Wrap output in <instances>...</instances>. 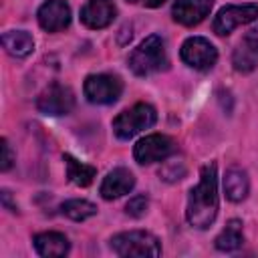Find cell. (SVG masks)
<instances>
[{
  "instance_id": "8fae6325",
  "label": "cell",
  "mask_w": 258,
  "mask_h": 258,
  "mask_svg": "<svg viewBox=\"0 0 258 258\" xmlns=\"http://www.w3.org/2000/svg\"><path fill=\"white\" fill-rule=\"evenodd\" d=\"M117 14V8L113 4V0H89L83 8H81V22L87 28H105L113 22Z\"/></svg>"
},
{
  "instance_id": "44dd1931",
  "label": "cell",
  "mask_w": 258,
  "mask_h": 258,
  "mask_svg": "<svg viewBox=\"0 0 258 258\" xmlns=\"http://www.w3.org/2000/svg\"><path fill=\"white\" fill-rule=\"evenodd\" d=\"M256 64V56L246 48V46H240L234 50V67L236 71H242V73H248L252 71Z\"/></svg>"
},
{
  "instance_id": "4fadbf2b",
  "label": "cell",
  "mask_w": 258,
  "mask_h": 258,
  "mask_svg": "<svg viewBox=\"0 0 258 258\" xmlns=\"http://www.w3.org/2000/svg\"><path fill=\"white\" fill-rule=\"evenodd\" d=\"M133 185H135L133 173L129 169H125V167H115L113 171L107 173V177L103 179L99 191H101V196L105 200H117V198L129 194L133 189Z\"/></svg>"
},
{
  "instance_id": "2e32d148",
  "label": "cell",
  "mask_w": 258,
  "mask_h": 258,
  "mask_svg": "<svg viewBox=\"0 0 258 258\" xmlns=\"http://www.w3.org/2000/svg\"><path fill=\"white\" fill-rule=\"evenodd\" d=\"M248 189H250V181H248V175H246L244 169L232 167V169L226 171V175H224V194L230 202H242L248 196Z\"/></svg>"
},
{
  "instance_id": "d4e9b609",
  "label": "cell",
  "mask_w": 258,
  "mask_h": 258,
  "mask_svg": "<svg viewBox=\"0 0 258 258\" xmlns=\"http://www.w3.org/2000/svg\"><path fill=\"white\" fill-rule=\"evenodd\" d=\"M165 0H143V4L145 6H149V8H157V6H161Z\"/></svg>"
},
{
  "instance_id": "7a4b0ae2",
  "label": "cell",
  "mask_w": 258,
  "mask_h": 258,
  "mask_svg": "<svg viewBox=\"0 0 258 258\" xmlns=\"http://www.w3.org/2000/svg\"><path fill=\"white\" fill-rule=\"evenodd\" d=\"M167 50H165V42L159 34H151L147 36L131 54H129V69L139 75H151L157 71L167 69Z\"/></svg>"
},
{
  "instance_id": "3957f363",
  "label": "cell",
  "mask_w": 258,
  "mask_h": 258,
  "mask_svg": "<svg viewBox=\"0 0 258 258\" xmlns=\"http://www.w3.org/2000/svg\"><path fill=\"white\" fill-rule=\"evenodd\" d=\"M111 248L115 254L129 258V256H139V258H155L161 254L159 240L145 230H131V232H121L113 236Z\"/></svg>"
},
{
  "instance_id": "9c48e42d",
  "label": "cell",
  "mask_w": 258,
  "mask_h": 258,
  "mask_svg": "<svg viewBox=\"0 0 258 258\" xmlns=\"http://www.w3.org/2000/svg\"><path fill=\"white\" fill-rule=\"evenodd\" d=\"M36 107L44 115H52V117L67 115L75 107V95L69 87H64L60 83H52L38 95Z\"/></svg>"
},
{
  "instance_id": "484cf974",
  "label": "cell",
  "mask_w": 258,
  "mask_h": 258,
  "mask_svg": "<svg viewBox=\"0 0 258 258\" xmlns=\"http://www.w3.org/2000/svg\"><path fill=\"white\" fill-rule=\"evenodd\" d=\"M127 2H139V0H127ZM141 2H143V0H141Z\"/></svg>"
},
{
  "instance_id": "8992f818",
  "label": "cell",
  "mask_w": 258,
  "mask_h": 258,
  "mask_svg": "<svg viewBox=\"0 0 258 258\" xmlns=\"http://www.w3.org/2000/svg\"><path fill=\"white\" fill-rule=\"evenodd\" d=\"M173 151H175V141L171 137H167V135H161V133L147 135V137L139 139L135 143V147H133L135 161L141 163V165L167 159Z\"/></svg>"
},
{
  "instance_id": "6da1fadb",
  "label": "cell",
  "mask_w": 258,
  "mask_h": 258,
  "mask_svg": "<svg viewBox=\"0 0 258 258\" xmlns=\"http://www.w3.org/2000/svg\"><path fill=\"white\" fill-rule=\"evenodd\" d=\"M218 214V173L216 165L208 163L200 171V183L189 191L185 218L189 226L204 230L208 228Z\"/></svg>"
},
{
  "instance_id": "ac0fdd59",
  "label": "cell",
  "mask_w": 258,
  "mask_h": 258,
  "mask_svg": "<svg viewBox=\"0 0 258 258\" xmlns=\"http://www.w3.org/2000/svg\"><path fill=\"white\" fill-rule=\"evenodd\" d=\"M216 248L222 252H234L244 244V234H242V222L240 220H230L228 226L220 232V236L214 240Z\"/></svg>"
},
{
  "instance_id": "cb8c5ba5",
  "label": "cell",
  "mask_w": 258,
  "mask_h": 258,
  "mask_svg": "<svg viewBox=\"0 0 258 258\" xmlns=\"http://www.w3.org/2000/svg\"><path fill=\"white\" fill-rule=\"evenodd\" d=\"M244 46H246L254 56H258V28H252V30L246 32V36H244Z\"/></svg>"
},
{
  "instance_id": "e0dca14e",
  "label": "cell",
  "mask_w": 258,
  "mask_h": 258,
  "mask_svg": "<svg viewBox=\"0 0 258 258\" xmlns=\"http://www.w3.org/2000/svg\"><path fill=\"white\" fill-rule=\"evenodd\" d=\"M64 165H67V177L71 183L79 185V187H87L93 183L97 169L93 165L81 163L79 159H75L73 155H64Z\"/></svg>"
},
{
  "instance_id": "30bf717a",
  "label": "cell",
  "mask_w": 258,
  "mask_h": 258,
  "mask_svg": "<svg viewBox=\"0 0 258 258\" xmlns=\"http://www.w3.org/2000/svg\"><path fill=\"white\" fill-rule=\"evenodd\" d=\"M36 18L46 32H58L71 24V6L64 0H46L38 8Z\"/></svg>"
},
{
  "instance_id": "5bb4252c",
  "label": "cell",
  "mask_w": 258,
  "mask_h": 258,
  "mask_svg": "<svg viewBox=\"0 0 258 258\" xmlns=\"http://www.w3.org/2000/svg\"><path fill=\"white\" fill-rule=\"evenodd\" d=\"M32 244L40 256L52 258V256H64L69 254V240L60 232H42L32 238Z\"/></svg>"
},
{
  "instance_id": "7402d4cb",
  "label": "cell",
  "mask_w": 258,
  "mask_h": 258,
  "mask_svg": "<svg viewBox=\"0 0 258 258\" xmlns=\"http://www.w3.org/2000/svg\"><path fill=\"white\" fill-rule=\"evenodd\" d=\"M147 206H149V200H147V196L139 194V196H133V198L127 202V206H125V212H127L129 216H133V218H141V216L147 212Z\"/></svg>"
},
{
  "instance_id": "7c38bea8",
  "label": "cell",
  "mask_w": 258,
  "mask_h": 258,
  "mask_svg": "<svg viewBox=\"0 0 258 258\" xmlns=\"http://www.w3.org/2000/svg\"><path fill=\"white\" fill-rule=\"evenodd\" d=\"M212 6L214 0H175L171 14L175 22L183 26H196L210 14Z\"/></svg>"
},
{
  "instance_id": "603a6c76",
  "label": "cell",
  "mask_w": 258,
  "mask_h": 258,
  "mask_svg": "<svg viewBox=\"0 0 258 258\" xmlns=\"http://www.w3.org/2000/svg\"><path fill=\"white\" fill-rule=\"evenodd\" d=\"M14 163V153H12V147L6 139H2V157H0V169L2 171H8Z\"/></svg>"
},
{
  "instance_id": "d6986e66",
  "label": "cell",
  "mask_w": 258,
  "mask_h": 258,
  "mask_svg": "<svg viewBox=\"0 0 258 258\" xmlns=\"http://www.w3.org/2000/svg\"><path fill=\"white\" fill-rule=\"evenodd\" d=\"M62 214L75 222H83L97 214V206L87 200H69L62 204Z\"/></svg>"
},
{
  "instance_id": "5b68a950",
  "label": "cell",
  "mask_w": 258,
  "mask_h": 258,
  "mask_svg": "<svg viewBox=\"0 0 258 258\" xmlns=\"http://www.w3.org/2000/svg\"><path fill=\"white\" fill-rule=\"evenodd\" d=\"M121 91H123V83L119 81V77L113 75H89L83 85V93L87 101L95 105L115 103L121 97Z\"/></svg>"
},
{
  "instance_id": "9a60e30c",
  "label": "cell",
  "mask_w": 258,
  "mask_h": 258,
  "mask_svg": "<svg viewBox=\"0 0 258 258\" xmlns=\"http://www.w3.org/2000/svg\"><path fill=\"white\" fill-rule=\"evenodd\" d=\"M2 46L8 54L24 58L34 50V40L26 30H8L2 34Z\"/></svg>"
},
{
  "instance_id": "52a82bcc",
  "label": "cell",
  "mask_w": 258,
  "mask_h": 258,
  "mask_svg": "<svg viewBox=\"0 0 258 258\" xmlns=\"http://www.w3.org/2000/svg\"><path fill=\"white\" fill-rule=\"evenodd\" d=\"M256 18H258V4H230V6H224L218 12V16L214 18L212 28H214L216 34L226 36L234 28H238L242 24H248Z\"/></svg>"
},
{
  "instance_id": "ba28073f",
  "label": "cell",
  "mask_w": 258,
  "mask_h": 258,
  "mask_svg": "<svg viewBox=\"0 0 258 258\" xmlns=\"http://www.w3.org/2000/svg\"><path fill=\"white\" fill-rule=\"evenodd\" d=\"M181 60L191 67V69H198V71H208L216 64L218 60V50L216 46L208 40V38H202V36H191L187 38L183 44H181Z\"/></svg>"
},
{
  "instance_id": "277c9868",
  "label": "cell",
  "mask_w": 258,
  "mask_h": 258,
  "mask_svg": "<svg viewBox=\"0 0 258 258\" xmlns=\"http://www.w3.org/2000/svg\"><path fill=\"white\" fill-rule=\"evenodd\" d=\"M155 121H157L155 109L149 103H137L113 119V133L119 139H131L137 133L153 127Z\"/></svg>"
},
{
  "instance_id": "ffe728a7",
  "label": "cell",
  "mask_w": 258,
  "mask_h": 258,
  "mask_svg": "<svg viewBox=\"0 0 258 258\" xmlns=\"http://www.w3.org/2000/svg\"><path fill=\"white\" fill-rule=\"evenodd\" d=\"M183 175H185V167L181 161H165L163 167L159 169V177L163 181H169V183L179 181Z\"/></svg>"
}]
</instances>
